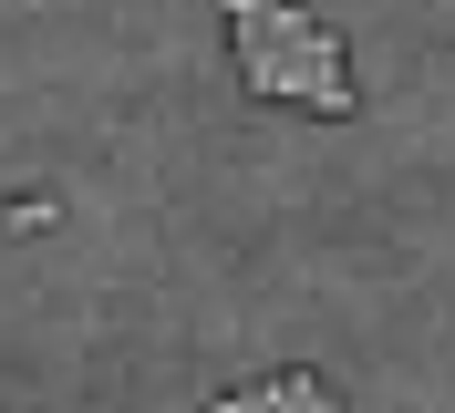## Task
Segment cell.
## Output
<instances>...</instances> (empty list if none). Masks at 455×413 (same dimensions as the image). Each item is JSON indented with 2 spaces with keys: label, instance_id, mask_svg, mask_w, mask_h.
Instances as JSON below:
<instances>
[{
  "label": "cell",
  "instance_id": "cell-1",
  "mask_svg": "<svg viewBox=\"0 0 455 413\" xmlns=\"http://www.w3.org/2000/svg\"><path fill=\"white\" fill-rule=\"evenodd\" d=\"M228 42H238V73L269 104H300L321 124L352 114V62H341V31L300 0H228Z\"/></svg>",
  "mask_w": 455,
  "mask_h": 413
},
{
  "label": "cell",
  "instance_id": "cell-2",
  "mask_svg": "<svg viewBox=\"0 0 455 413\" xmlns=\"http://www.w3.org/2000/svg\"><path fill=\"white\" fill-rule=\"evenodd\" d=\"M269 393H280V413H341L321 372H280V383H269Z\"/></svg>",
  "mask_w": 455,
  "mask_h": 413
},
{
  "label": "cell",
  "instance_id": "cell-3",
  "mask_svg": "<svg viewBox=\"0 0 455 413\" xmlns=\"http://www.w3.org/2000/svg\"><path fill=\"white\" fill-rule=\"evenodd\" d=\"M207 413H280V393H269V383H238V393H218Z\"/></svg>",
  "mask_w": 455,
  "mask_h": 413
}]
</instances>
